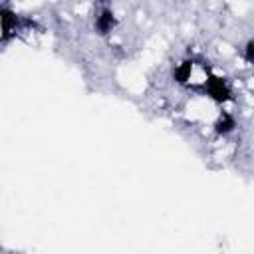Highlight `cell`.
<instances>
[{"mask_svg":"<svg viewBox=\"0 0 254 254\" xmlns=\"http://www.w3.org/2000/svg\"><path fill=\"white\" fill-rule=\"evenodd\" d=\"M175 77H177V81L187 83L190 87H206V83L212 75L208 73V67H204L198 62H183L177 67Z\"/></svg>","mask_w":254,"mask_h":254,"instance_id":"1","label":"cell"},{"mask_svg":"<svg viewBox=\"0 0 254 254\" xmlns=\"http://www.w3.org/2000/svg\"><path fill=\"white\" fill-rule=\"evenodd\" d=\"M204 89H206L208 95H210L212 99H216V101H226V99L230 97V87H228V83H226L224 79H220V77H210Z\"/></svg>","mask_w":254,"mask_h":254,"instance_id":"2","label":"cell"},{"mask_svg":"<svg viewBox=\"0 0 254 254\" xmlns=\"http://www.w3.org/2000/svg\"><path fill=\"white\" fill-rule=\"evenodd\" d=\"M234 119L228 115V113H222L220 117H218V121H216V131L218 133H222V135H226V133H230L232 129H234Z\"/></svg>","mask_w":254,"mask_h":254,"instance_id":"4","label":"cell"},{"mask_svg":"<svg viewBox=\"0 0 254 254\" xmlns=\"http://www.w3.org/2000/svg\"><path fill=\"white\" fill-rule=\"evenodd\" d=\"M115 28V16L111 10H103L95 20V30L99 34H109Z\"/></svg>","mask_w":254,"mask_h":254,"instance_id":"3","label":"cell"},{"mask_svg":"<svg viewBox=\"0 0 254 254\" xmlns=\"http://www.w3.org/2000/svg\"><path fill=\"white\" fill-rule=\"evenodd\" d=\"M246 60H248L250 64H254V42H250L248 48H246Z\"/></svg>","mask_w":254,"mask_h":254,"instance_id":"5","label":"cell"}]
</instances>
